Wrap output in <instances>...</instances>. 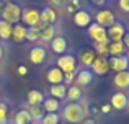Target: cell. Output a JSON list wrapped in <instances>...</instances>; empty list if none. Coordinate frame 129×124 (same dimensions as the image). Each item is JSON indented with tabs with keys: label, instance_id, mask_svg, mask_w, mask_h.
Listing matches in <instances>:
<instances>
[{
	"label": "cell",
	"instance_id": "6da1fadb",
	"mask_svg": "<svg viewBox=\"0 0 129 124\" xmlns=\"http://www.w3.org/2000/svg\"><path fill=\"white\" fill-rule=\"evenodd\" d=\"M62 118L70 124H80L88 116L82 105H79V103H67L62 108Z\"/></svg>",
	"mask_w": 129,
	"mask_h": 124
},
{
	"label": "cell",
	"instance_id": "7a4b0ae2",
	"mask_svg": "<svg viewBox=\"0 0 129 124\" xmlns=\"http://www.w3.org/2000/svg\"><path fill=\"white\" fill-rule=\"evenodd\" d=\"M21 12L23 8L20 5H16L13 2H7L5 7L2 8V12H0V15H2V20L12 23V25H16V23L21 21Z\"/></svg>",
	"mask_w": 129,
	"mask_h": 124
},
{
	"label": "cell",
	"instance_id": "3957f363",
	"mask_svg": "<svg viewBox=\"0 0 129 124\" xmlns=\"http://www.w3.org/2000/svg\"><path fill=\"white\" fill-rule=\"evenodd\" d=\"M41 20V12L35 7H29V8H23L21 12V21L26 28H33L36 26Z\"/></svg>",
	"mask_w": 129,
	"mask_h": 124
},
{
	"label": "cell",
	"instance_id": "277c9868",
	"mask_svg": "<svg viewBox=\"0 0 129 124\" xmlns=\"http://www.w3.org/2000/svg\"><path fill=\"white\" fill-rule=\"evenodd\" d=\"M88 36L91 38L93 43H110L106 28L100 26L98 23H91V25L88 26Z\"/></svg>",
	"mask_w": 129,
	"mask_h": 124
},
{
	"label": "cell",
	"instance_id": "5b68a950",
	"mask_svg": "<svg viewBox=\"0 0 129 124\" xmlns=\"http://www.w3.org/2000/svg\"><path fill=\"white\" fill-rule=\"evenodd\" d=\"M57 67H59L64 73L74 72V70H77V59L74 57L72 54H62L57 59Z\"/></svg>",
	"mask_w": 129,
	"mask_h": 124
},
{
	"label": "cell",
	"instance_id": "8992f818",
	"mask_svg": "<svg viewBox=\"0 0 129 124\" xmlns=\"http://www.w3.org/2000/svg\"><path fill=\"white\" fill-rule=\"evenodd\" d=\"M95 20L103 28H110L113 23H116V16H114V13L111 10H100L96 13V16H95Z\"/></svg>",
	"mask_w": 129,
	"mask_h": 124
},
{
	"label": "cell",
	"instance_id": "52a82bcc",
	"mask_svg": "<svg viewBox=\"0 0 129 124\" xmlns=\"http://www.w3.org/2000/svg\"><path fill=\"white\" fill-rule=\"evenodd\" d=\"M108 33V39L110 41H123L124 34H126V28H124L123 23H113L110 28H106Z\"/></svg>",
	"mask_w": 129,
	"mask_h": 124
},
{
	"label": "cell",
	"instance_id": "ba28073f",
	"mask_svg": "<svg viewBox=\"0 0 129 124\" xmlns=\"http://www.w3.org/2000/svg\"><path fill=\"white\" fill-rule=\"evenodd\" d=\"M110 62V70H114V72H126L129 69V59L126 56H118V57H110L108 59Z\"/></svg>",
	"mask_w": 129,
	"mask_h": 124
},
{
	"label": "cell",
	"instance_id": "9c48e42d",
	"mask_svg": "<svg viewBox=\"0 0 129 124\" xmlns=\"http://www.w3.org/2000/svg\"><path fill=\"white\" fill-rule=\"evenodd\" d=\"M127 95L126 93H123V92H116V93H113L111 95V98H110V105H111V108H114V109H118V111H123V109H126L127 108Z\"/></svg>",
	"mask_w": 129,
	"mask_h": 124
},
{
	"label": "cell",
	"instance_id": "30bf717a",
	"mask_svg": "<svg viewBox=\"0 0 129 124\" xmlns=\"http://www.w3.org/2000/svg\"><path fill=\"white\" fill-rule=\"evenodd\" d=\"M91 70H93V73H96V75H106V73L110 72V62H108V59L96 56V59L91 64Z\"/></svg>",
	"mask_w": 129,
	"mask_h": 124
},
{
	"label": "cell",
	"instance_id": "8fae6325",
	"mask_svg": "<svg viewBox=\"0 0 129 124\" xmlns=\"http://www.w3.org/2000/svg\"><path fill=\"white\" fill-rule=\"evenodd\" d=\"M74 23L79 28H88L91 25V15L87 10H79L74 13Z\"/></svg>",
	"mask_w": 129,
	"mask_h": 124
},
{
	"label": "cell",
	"instance_id": "7c38bea8",
	"mask_svg": "<svg viewBox=\"0 0 129 124\" xmlns=\"http://www.w3.org/2000/svg\"><path fill=\"white\" fill-rule=\"evenodd\" d=\"M93 82V72L88 69H82L77 72L75 77V85L77 87H88L90 83Z\"/></svg>",
	"mask_w": 129,
	"mask_h": 124
},
{
	"label": "cell",
	"instance_id": "4fadbf2b",
	"mask_svg": "<svg viewBox=\"0 0 129 124\" xmlns=\"http://www.w3.org/2000/svg\"><path fill=\"white\" fill-rule=\"evenodd\" d=\"M51 49L54 54H67V41L64 36H54V39L51 41Z\"/></svg>",
	"mask_w": 129,
	"mask_h": 124
},
{
	"label": "cell",
	"instance_id": "5bb4252c",
	"mask_svg": "<svg viewBox=\"0 0 129 124\" xmlns=\"http://www.w3.org/2000/svg\"><path fill=\"white\" fill-rule=\"evenodd\" d=\"M44 61H46V49L43 46H35L29 51V62L35 64V65H39Z\"/></svg>",
	"mask_w": 129,
	"mask_h": 124
},
{
	"label": "cell",
	"instance_id": "9a60e30c",
	"mask_svg": "<svg viewBox=\"0 0 129 124\" xmlns=\"http://www.w3.org/2000/svg\"><path fill=\"white\" fill-rule=\"evenodd\" d=\"M46 80L51 83V85H59V83H64V72L59 69V67H51L46 73Z\"/></svg>",
	"mask_w": 129,
	"mask_h": 124
},
{
	"label": "cell",
	"instance_id": "2e32d148",
	"mask_svg": "<svg viewBox=\"0 0 129 124\" xmlns=\"http://www.w3.org/2000/svg\"><path fill=\"white\" fill-rule=\"evenodd\" d=\"M96 59V54H95L93 49H82V51L79 52V62L82 64L85 69H88V67H91V64H93V61Z\"/></svg>",
	"mask_w": 129,
	"mask_h": 124
},
{
	"label": "cell",
	"instance_id": "e0dca14e",
	"mask_svg": "<svg viewBox=\"0 0 129 124\" xmlns=\"http://www.w3.org/2000/svg\"><path fill=\"white\" fill-rule=\"evenodd\" d=\"M26 26L23 23H16L13 25V31H12V39L16 44H21L23 41H26Z\"/></svg>",
	"mask_w": 129,
	"mask_h": 124
},
{
	"label": "cell",
	"instance_id": "ac0fdd59",
	"mask_svg": "<svg viewBox=\"0 0 129 124\" xmlns=\"http://www.w3.org/2000/svg\"><path fill=\"white\" fill-rule=\"evenodd\" d=\"M113 83H114V87L119 88V90L129 88V70H126V72H118L113 78Z\"/></svg>",
	"mask_w": 129,
	"mask_h": 124
},
{
	"label": "cell",
	"instance_id": "d6986e66",
	"mask_svg": "<svg viewBox=\"0 0 129 124\" xmlns=\"http://www.w3.org/2000/svg\"><path fill=\"white\" fill-rule=\"evenodd\" d=\"M67 100H69L70 103H77V101H80V100L83 98V92H82V88L80 87H77V85H70V87H67Z\"/></svg>",
	"mask_w": 129,
	"mask_h": 124
},
{
	"label": "cell",
	"instance_id": "ffe728a7",
	"mask_svg": "<svg viewBox=\"0 0 129 124\" xmlns=\"http://www.w3.org/2000/svg\"><path fill=\"white\" fill-rule=\"evenodd\" d=\"M26 100H28L29 106H41L43 101H44V95H43V92H39V90H29Z\"/></svg>",
	"mask_w": 129,
	"mask_h": 124
},
{
	"label": "cell",
	"instance_id": "44dd1931",
	"mask_svg": "<svg viewBox=\"0 0 129 124\" xmlns=\"http://www.w3.org/2000/svg\"><path fill=\"white\" fill-rule=\"evenodd\" d=\"M41 106H43L44 113H57L60 109V101L51 96V98H44Z\"/></svg>",
	"mask_w": 129,
	"mask_h": 124
},
{
	"label": "cell",
	"instance_id": "7402d4cb",
	"mask_svg": "<svg viewBox=\"0 0 129 124\" xmlns=\"http://www.w3.org/2000/svg\"><path fill=\"white\" fill-rule=\"evenodd\" d=\"M108 49H110V56H111V57L124 56V51H126V48H124V43H123V41H111L110 46H108Z\"/></svg>",
	"mask_w": 129,
	"mask_h": 124
},
{
	"label": "cell",
	"instance_id": "603a6c76",
	"mask_svg": "<svg viewBox=\"0 0 129 124\" xmlns=\"http://www.w3.org/2000/svg\"><path fill=\"white\" fill-rule=\"evenodd\" d=\"M41 20L46 23V25H52V23L57 20L56 10H54L52 7H46V8H43L41 10Z\"/></svg>",
	"mask_w": 129,
	"mask_h": 124
},
{
	"label": "cell",
	"instance_id": "cb8c5ba5",
	"mask_svg": "<svg viewBox=\"0 0 129 124\" xmlns=\"http://www.w3.org/2000/svg\"><path fill=\"white\" fill-rule=\"evenodd\" d=\"M49 92H51V96H52V98L64 100V98H66V95H67V87L64 85V83H59V85H51Z\"/></svg>",
	"mask_w": 129,
	"mask_h": 124
},
{
	"label": "cell",
	"instance_id": "d4e9b609",
	"mask_svg": "<svg viewBox=\"0 0 129 124\" xmlns=\"http://www.w3.org/2000/svg\"><path fill=\"white\" fill-rule=\"evenodd\" d=\"M54 34H56V28H54V25H46L41 31H39V39L44 41V43H51L54 39Z\"/></svg>",
	"mask_w": 129,
	"mask_h": 124
},
{
	"label": "cell",
	"instance_id": "484cf974",
	"mask_svg": "<svg viewBox=\"0 0 129 124\" xmlns=\"http://www.w3.org/2000/svg\"><path fill=\"white\" fill-rule=\"evenodd\" d=\"M13 25L0 18V39H12Z\"/></svg>",
	"mask_w": 129,
	"mask_h": 124
},
{
	"label": "cell",
	"instance_id": "4316f807",
	"mask_svg": "<svg viewBox=\"0 0 129 124\" xmlns=\"http://www.w3.org/2000/svg\"><path fill=\"white\" fill-rule=\"evenodd\" d=\"M33 122V116L28 113V109H20L15 114V124H29Z\"/></svg>",
	"mask_w": 129,
	"mask_h": 124
},
{
	"label": "cell",
	"instance_id": "83f0119b",
	"mask_svg": "<svg viewBox=\"0 0 129 124\" xmlns=\"http://www.w3.org/2000/svg\"><path fill=\"white\" fill-rule=\"evenodd\" d=\"M110 43H93V51H95V54L100 56V57H106V56H110V49H108Z\"/></svg>",
	"mask_w": 129,
	"mask_h": 124
},
{
	"label": "cell",
	"instance_id": "f1b7e54d",
	"mask_svg": "<svg viewBox=\"0 0 129 124\" xmlns=\"http://www.w3.org/2000/svg\"><path fill=\"white\" fill-rule=\"evenodd\" d=\"M23 109H28V113L33 116V121H36V119H43V116H44L43 106H29L28 103H26Z\"/></svg>",
	"mask_w": 129,
	"mask_h": 124
},
{
	"label": "cell",
	"instance_id": "f546056e",
	"mask_svg": "<svg viewBox=\"0 0 129 124\" xmlns=\"http://www.w3.org/2000/svg\"><path fill=\"white\" fill-rule=\"evenodd\" d=\"M60 116L57 113H46L41 119V124H59Z\"/></svg>",
	"mask_w": 129,
	"mask_h": 124
},
{
	"label": "cell",
	"instance_id": "4dcf8cb0",
	"mask_svg": "<svg viewBox=\"0 0 129 124\" xmlns=\"http://www.w3.org/2000/svg\"><path fill=\"white\" fill-rule=\"evenodd\" d=\"M26 41H29V43H36V41H39V29L38 28H28L26 29Z\"/></svg>",
	"mask_w": 129,
	"mask_h": 124
},
{
	"label": "cell",
	"instance_id": "1f68e13d",
	"mask_svg": "<svg viewBox=\"0 0 129 124\" xmlns=\"http://www.w3.org/2000/svg\"><path fill=\"white\" fill-rule=\"evenodd\" d=\"M66 10L69 13H75L80 10V0H67V5H66Z\"/></svg>",
	"mask_w": 129,
	"mask_h": 124
},
{
	"label": "cell",
	"instance_id": "d6a6232c",
	"mask_svg": "<svg viewBox=\"0 0 129 124\" xmlns=\"http://www.w3.org/2000/svg\"><path fill=\"white\" fill-rule=\"evenodd\" d=\"M75 77H77V70H74V72H67V73H64V85H66V87L74 85V82H75Z\"/></svg>",
	"mask_w": 129,
	"mask_h": 124
},
{
	"label": "cell",
	"instance_id": "836d02e7",
	"mask_svg": "<svg viewBox=\"0 0 129 124\" xmlns=\"http://www.w3.org/2000/svg\"><path fill=\"white\" fill-rule=\"evenodd\" d=\"M7 116H8V106L5 103H0V124L7 122Z\"/></svg>",
	"mask_w": 129,
	"mask_h": 124
},
{
	"label": "cell",
	"instance_id": "e575fe53",
	"mask_svg": "<svg viewBox=\"0 0 129 124\" xmlns=\"http://www.w3.org/2000/svg\"><path fill=\"white\" fill-rule=\"evenodd\" d=\"M119 8L123 10V12H126V13H129V0H119Z\"/></svg>",
	"mask_w": 129,
	"mask_h": 124
},
{
	"label": "cell",
	"instance_id": "d590c367",
	"mask_svg": "<svg viewBox=\"0 0 129 124\" xmlns=\"http://www.w3.org/2000/svg\"><path fill=\"white\" fill-rule=\"evenodd\" d=\"M100 111L103 113V114H108V113L111 111V105H103V106L100 108Z\"/></svg>",
	"mask_w": 129,
	"mask_h": 124
},
{
	"label": "cell",
	"instance_id": "8d00e7d4",
	"mask_svg": "<svg viewBox=\"0 0 129 124\" xmlns=\"http://www.w3.org/2000/svg\"><path fill=\"white\" fill-rule=\"evenodd\" d=\"M62 2H64V0H49L51 7H54V8H57V7H60V5H62Z\"/></svg>",
	"mask_w": 129,
	"mask_h": 124
},
{
	"label": "cell",
	"instance_id": "74e56055",
	"mask_svg": "<svg viewBox=\"0 0 129 124\" xmlns=\"http://www.w3.org/2000/svg\"><path fill=\"white\" fill-rule=\"evenodd\" d=\"M26 72H28V69H26L25 65H20L18 67V75H26Z\"/></svg>",
	"mask_w": 129,
	"mask_h": 124
},
{
	"label": "cell",
	"instance_id": "f35d334b",
	"mask_svg": "<svg viewBox=\"0 0 129 124\" xmlns=\"http://www.w3.org/2000/svg\"><path fill=\"white\" fill-rule=\"evenodd\" d=\"M123 43H124V48L129 49V33H126L124 34V38H123Z\"/></svg>",
	"mask_w": 129,
	"mask_h": 124
},
{
	"label": "cell",
	"instance_id": "ab89813d",
	"mask_svg": "<svg viewBox=\"0 0 129 124\" xmlns=\"http://www.w3.org/2000/svg\"><path fill=\"white\" fill-rule=\"evenodd\" d=\"M80 124H96V121H95L93 118H85V119H83V121L80 122Z\"/></svg>",
	"mask_w": 129,
	"mask_h": 124
},
{
	"label": "cell",
	"instance_id": "60d3db41",
	"mask_svg": "<svg viewBox=\"0 0 129 124\" xmlns=\"http://www.w3.org/2000/svg\"><path fill=\"white\" fill-rule=\"evenodd\" d=\"M91 2L95 3V5H98V7H101V5H105V2L106 0H91Z\"/></svg>",
	"mask_w": 129,
	"mask_h": 124
},
{
	"label": "cell",
	"instance_id": "b9f144b4",
	"mask_svg": "<svg viewBox=\"0 0 129 124\" xmlns=\"http://www.w3.org/2000/svg\"><path fill=\"white\" fill-rule=\"evenodd\" d=\"M3 57V49H2V46H0V59Z\"/></svg>",
	"mask_w": 129,
	"mask_h": 124
},
{
	"label": "cell",
	"instance_id": "7bdbcfd3",
	"mask_svg": "<svg viewBox=\"0 0 129 124\" xmlns=\"http://www.w3.org/2000/svg\"><path fill=\"white\" fill-rule=\"evenodd\" d=\"M29 124H39V122H36V121H33V122H29Z\"/></svg>",
	"mask_w": 129,
	"mask_h": 124
}]
</instances>
